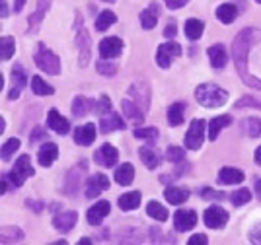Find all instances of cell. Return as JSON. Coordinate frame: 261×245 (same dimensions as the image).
Masks as SVG:
<instances>
[{
  "instance_id": "16",
  "label": "cell",
  "mask_w": 261,
  "mask_h": 245,
  "mask_svg": "<svg viewBox=\"0 0 261 245\" xmlns=\"http://www.w3.org/2000/svg\"><path fill=\"white\" fill-rule=\"evenodd\" d=\"M76 47L80 49V64L86 66L90 61V51H92V39L86 30H80L76 35Z\"/></svg>"
},
{
  "instance_id": "5",
  "label": "cell",
  "mask_w": 261,
  "mask_h": 245,
  "mask_svg": "<svg viewBox=\"0 0 261 245\" xmlns=\"http://www.w3.org/2000/svg\"><path fill=\"white\" fill-rule=\"evenodd\" d=\"M33 173H35V171H33V168H32L30 156H20V158L16 160V164H14V170H12V173L8 177H10V181L14 187H22L23 183H25V179L32 177Z\"/></svg>"
},
{
  "instance_id": "1",
  "label": "cell",
  "mask_w": 261,
  "mask_h": 245,
  "mask_svg": "<svg viewBox=\"0 0 261 245\" xmlns=\"http://www.w3.org/2000/svg\"><path fill=\"white\" fill-rule=\"evenodd\" d=\"M261 39V32L255 28H246L236 35V39L232 43V57H234V63H236V70H238L242 82L246 86H250L253 90L261 92V80L255 78L253 74H250V68H248V55L250 49L255 43Z\"/></svg>"
},
{
  "instance_id": "10",
  "label": "cell",
  "mask_w": 261,
  "mask_h": 245,
  "mask_svg": "<svg viewBox=\"0 0 261 245\" xmlns=\"http://www.w3.org/2000/svg\"><path fill=\"white\" fill-rule=\"evenodd\" d=\"M94 160H96V164L103 166V168H113V166L117 164V160H119V152H117L115 146H111V144H103V146L96 152Z\"/></svg>"
},
{
  "instance_id": "29",
  "label": "cell",
  "mask_w": 261,
  "mask_h": 245,
  "mask_svg": "<svg viewBox=\"0 0 261 245\" xmlns=\"http://www.w3.org/2000/svg\"><path fill=\"white\" fill-rule=\"evenodd\" d=\"M232 123V117L230 115H220V117H215L211 123H208V139L217 140V137L220 134V130L224 127H228Z\"/></svg>"
},
{
  "instance_id": "47",
  "label": "cell",
  "mask_w": 261,
  "mask_h": 245,
  "mask_svg": "<svg viewBox=\"0 0 261 245\" xmlns=\"http://www.w3.org/2000/svg\"><path fill=\"white\" fill-rule=\"evenodd\" d=\"M201 197H203V199H211V201H220V199H224V195H222V193L220 191H215V189H203V191H201Z\"/></svg>"
},
{
  "instance_id": "22",
  "label": "cell",
  "mask_w": 261,
  "mask_h": 245,
  "mask_svg": "<svg viewBox=\"0 0 261 245\" xmlns=\"http://www.w3.org/2000/svg\"><path fill=\"white\" fill-rule=\"evenodd\" d=\"M246 179L244 171L236 170V168H222L218 173V181L224 183V185H238Z\"/></svg>"
},
{
  "instance_id": "61",
  "label": "cell",
  "mask_w": 261,
  "mask_h": 245,
  "mask_svg": "<svg viewBox=\"0 0 261 245\" xmlns=\"http://www.w3.org/2000/svg\"><path fill=\"white\" fill-rule=\"evenodd\" d=\"M103 2H115V0H103Z\"/></svg>"
},
{
  "instance_id": "28",
  "label": "cell",
  "mask_w": 261,
  "mask_h": 245,
  "mask_svg": "<svg viewBox=\"0 0 261 245\" xmlns=\"http://www.w3.org/2000/svg\"><path fill=\"white\" fill-rule=\"evenodd\" d=\"M94 107H96V103L92 99H88L84 96H78L72 101V113H74V117H84V115L90 113V109H94Z\"/></svg>"
},
{
  "instance_id": "48",
  "label": "cell",
  "mask_w": 261,
  "mask_h": 245,
  "mask_svg": "<svg viewBox=\"0 0 261 245\" xmlns=\"http://www.w3.org/2000/svg\"><path fill=\"white\" fill-rule=\"evenodd\" d=\"M250 241L251 243H261V222L250 230Z\"/></svg>"
},
{
  "instance_id": "50",
  "label": "cell",
  "mask_w": 261,
  "mask_h": 245,
  "mask_svg": "<svg viewBox=\"0 0 261 245\" xmlns=\"http://www.w3.org/2000/svg\"><path fill=\"white\" fill-rule=\"evenodd\" d=\"M208 239L205 234H195L193 237H189V245H207Z\"/></svg>"
},
{
  "instance_id": "41",
  "label": "cell",
  "mask_w": 261,
  "mask_h": 245,
  "mask_svg": "<svg viewBox=\"0 0 261 245\" xmlns=\"http://www.w3.org/2000/svg\"><path fill=\"white\" fill-rule=\"evenodd\" d=\"M230 201L234 206H242V204H248L251 201V193L248 189H238L230 195Z\"/></svg>"
},
{
  "instance_id": "40",
  "label": "cell",
  "mask_w": 261,
  "mask_h": 245,
  "mask_svg": "<svg viewBox=\"0 0 261 245\" xmlns=\"http://www.w3.org/2000/svg\"><path fill=\"white\" fill-rule=\"evenodd\" d=\"M0 49H2V61H8L12 55H14V49H16L14 37H8V35H4V37L0 39Z\"/></svg>"
},
{
  "instance_id": "46",
  "label": "cell",
  "mask_w": 261,
  "mask_h": 245,
  "mask_svg": "<svg viewBox=\"0 0 261 245\" xmlns=\"http://www.w3.org/2000/svg\"><path fill=\"white\" fill-rule=\"evenodd\" d=\"M96 111H98L99 115H106L109 109H111V101H109V97L108 96H101L99 97V101L96 103V107H94Z\"/></svg>"
},
{
  "instance_id": "44",
  "label": "cell",
  "mask_w": 261,
  "mask_h": 245,
  "mask_svg": "<svg viewBox=\"0 0 261 245\" xmlns=\"http://www.w3.org/2000/svg\"><path fill=\"white\" fill-rule=\"evenodd\" d=\"M166 156H168V160L174 161V164H179V161L185 160V150L184 148H177V146H170V148L166 150Z\"/></svg>"
},
{
  "instance_id": "7",
  "label": "cell",
  "mask_w": 261,
  "mask_h": 245,
  "mask_svg": "<svg viewBox=\"0 0 261 245\" xmlns=\"http://www.w3.org/2000/svg\"><path fill=\"white\" fill-rule=\"evenodd\" d=\"M203 220H205V224L211 230H220V228H224L226 222H228V212L224 208H220V206H211L203 214Z\"/></svg>"
},
{
  "instance_id": "33",
  "label": "cell",
  "mask_w": 261,
  "mask_h": 245,
  "mask_svg": "<svg viewBox=\"0 0 261 245\" xmlns=\"http://www.w3.org/2000/svg\"><path fill=\"white\" fill-rule=\"evenodd\" d=\"M184 117H185V105L181 101L170 105V109H168V123H170L172 127L181 125V123H184Z\"/></svg>"
},
{
  "instance_id": "34",
  "label": "cell",
  "mask_w": 261,
  "mask_h": 245,
  "mask_svg": "<svg viewBox=\"0 0 261 245\" xmlns=\"http://www.w3.org/2000/svg\"><path fill=\"white\" fill-rule=\"evenodd\" d=\"M236 16H238V8L234 4H230V2L217 8V18L222 23H232V21L236 20Z\"/></svg>"
},
{
  "instance_id": "20",
  "label": "cell",
  "mask_w": 261,
  "mask_h": 245,
  "mask_svg": "<svg viewBox=\"0 0 261 245\" xmlns=\"http://www.w3.org/2000/svg\"><path fill=\"white\" fill-rule=\"evenodd\" d=\"M96 140V127L92 123H88L84 127H78L74 132V142L80 146H90Z\"/></svg>"
},
{
  "instance_id": "57",
  "label": "cell",
  "mask_w": 261,
  "mask_h": 245,
  "mask_svg": "<svg viewBox=\"0 0 261 245\" xmlns=\"http://www.w3.org/2000/svg\"><path fill=\"white\" fill-rule=\"evenodd\" d=\"M255 164H257V166H261V146L255 150Z\"/></svg>"
},
{
  "instance_id": "59",
  "label": "cell",
  "mask_w": 261,
  "mask_h": 245,
  "mask_svg": "<svg viewBox=\"0 0 261 245\" xmlns=\"http://www.w3.org/2000/svg\"><path fill=\"white\" fill-rule=\"evenodd\" d=\"M255 193H257V197H259V201H261V179L255 181Z\"/></svg>"
},
{
  "instance_id": "52",
  "label": "cell",
  "mask_w": 261,
  "mask_h": 245,
  "mask_svg": "<svg viewBox=\"0 0 261 245\" xmlns=\"http://www.w3.org/2000/svg\"><path fill=\"white\" fill-rule=\"evenodd\" d=\"M164 35H166V37H174V35H175V23H174V21L166 25V32H164Z\"/></svg>"
},
{
  "instance_id": "2",
  "label": "cell",
  "mask_w": 261,
  "mask_h": 245,
  "mask_svg": "<svg viewBox=\"0 0 261 245\" xmlns=\"http://www.w3.org/2000/svg\"><path fill=\"white\" fill-rule=\"evenodd\" d=\"M195 97L203 107H211L213 109V107H220L226 103L228 92L215 84H201L195 90Z\"/></svg>"
},
{
  "instance_id": "9",
  "label": "cell",
  "mask_w": 261,
  "mask_h": 245,
  "mask_svg": "<svg viewBox=\"0 0 261 245\" xmlns=\"http://www.w3.org/2000/svg\"><path fill=\"white\" fill-rule=\"evenodd\" d=\"M106 189H109L108 175H103V173H94L86 183V197L88 199H96V197H99Z\"/></svg>"
},
{
  "instance_id": "42",
  "label": "cell",
  "mask_w": 261,
  "mask_h": 245,
  "mask_svg": "<svg viewBox=\"0 0 261 245\" xmlns=\"http://www.w3.org/2000/svg\"><path fill=\"white\" fill-rule=\"evenodd\" d=\"M18 148H20V140L18 139L6 140L4 146H2V160H10L14 156V152H18Z\"/></svg>"
},
{
  "instance_id": "35",
  "label": "cell",
  "mask_w": 261,
  "mask_h": 245,
  "mask_svg": "<svg viewBox=\"0 0 261 245\" xmlns=\"http://www.w3.org/2000/svg\"><path fill=\"white\" fill-rule=\"evenodd\" d=\"M115 21H117V16H115L113 12L103 10L98 16V20H96V30H98V32H106V30H108V28H111Z\"/></svg>"
},
{
  "instance_id": "32",
  "label": "cell",
  "mask_w": 261,
  "mask_h": 245,
  "mask_svg": "<svg viewBox=\"0 0 261 245\" xmlns=\"http://www.w3.org/2000/svg\"><path fill=\"white\" fill-rule=\"evenodd\" d=\"M133 179H135V168L130 164H123V166L117 168V171H115V181L119 183V185L127 187V185L133 183Z\"/></svg>"
},
{
  "instance_id": "30",
  "label": "cell",
  "mask_w": 261,
  "mask_h": 245,
  "mask_svg": "<svg viewBox=\"0 0 261 245\" xmlns=\"http://www.w3.org/2000/svg\"><path fill=\"white\" fill-rule=\"evenodd\" d=\"M164 197L170 204H181L189 199V191L187 189H181V187H168L164 191Z\"/></svg>"
},
{
  "instance_id": "62",
  "label": "cell",
  "mask_w": 261,
  "mask_h": 245,
  "mask_svg": "<svg viewBox=\"0 0 261 245\" xmlns=\"http://www.w3.org/2000/svg\"><path fill=\"white\" fill-rule=\"evenodd\" d=\"M255 2H259V4H261V0H255Z\"/></svg>"
},
{
  "instance_id": "53",
  "label": "cell",
  "mask_w": 261,
  "mask_h": 245,
  "mask_svg": "<svg viewBox=\"0 0 261 245\" xmlns=\"http://www.w3.org/2000/svg\"><path fill=\"white\" fill-rule=\"evenodd\" d=\"M25 204H28V206H32L35 212H41V210H43V206H45V204H41V203H33V201H25Z\"/></svg>"
},
{
  "instance_id": "39",
  "label": "cell",
  "mask_w": 261,
  "mask_h": 245,
  "mask_svg": "<svg viewBox=\"0 0 261 245\" xmlns=\"http://www.w3.org/2000/svg\"><path fill=\"white\" fill-rule=\"evenodd\" d=\"M133 134L137 137V139H144V140H148V142H154V140L158 139V128H154V127H142V128H135L133 130Z\"/></svg>"
},
{
  "instance_id": "15",
  "label": "cell",
  "mask_w": 261,
  "mask_h": 245,
  "mask_svg": "<svg viewBox=\"0 0 261 245\" xmlns=\"http://www.w3.org/2000/svg\"><path fill=\"white\" fill-rule=\"evenodd\" d=\"M109 210H111V204L108 203V201H99L98 204H94L90 210H88L86 214V218H88V222L92 226H98L103 222V218L109 214Z\"/></svg>"
},
{
  "instance_id": "45",
  "label": "cell",
  "mask_w": 261,
  "mask_h": 245,
  "mask_svg": "<svg viewBox=\"0 0 261 245\" xmlns=\"http://www.w3.org/2000/svg\"><path fill=\"white\" fill-rule=\"evenodd\" d=\"M96 68H98L99 74L103 76H113L115 72H117V68H115V64L111 63H106V61H99L98 64H96Z\"/></svg>"
},
{
  "instance_id": "3",
  "label": "cell",
  "mask_w": 261,
  "mask_h": 245,
  "mask_svg": "<svg viewBox=\"0 0 261 245\" xmlns=\"http://www.w3.org/2000/svg\"><path fill=\"white\" fill-rule=\"evenodd\" d=\"M35 64H37L41 70H45L47 74H51V76L61 74V59H59L53 51L45 49L43 45H41L39 51L35 53Z\"/></svg>"
},
{
  "instance_id": "26",
  "label": "cell",
  "mask_w": 261,
  "mask_h": 245,
  "mask_svg": "<svg viewBox=\"0 0 261 245\" xmlns=\"http://www.w3.org/2000/svg\"><path fill=\"white\" fill-rule=\"evenodd\" d=\"M139 156H141L142 164L148 168V170H154V168H158L160 166V156H158V152L150 146H142L139 150Z\"/></svg>"
},
{
  "instance_id": "14",
  "label": "cell",
  "mask_w": 261,
  "mask_h": 245,
  "mask_svg": "<svg viewBox=\"0 0 261 245\" xmlns=\"http://www.w3.org/2000/svg\"><path fill=\"white\" fill-rule=\"evenodd\" d=\"M49 6H51V0H39V2H37V10L33 12L32 16H30L28 32H30V33H37L39 25H41V21L45 20V14H47V10H49Z\"/></svg>"
},
{
  "instance_id": "12",
  "label": "cell",
  "mask_w": 261,
  "mask_h": 245,
  "mask_svg": "<svg viewBox=\"0 0 261 245\" xmlns=\"http://www.w3.org/2000/svg\"><path fill=\"white\" fill-rule=\"evenodd\" d=\"M121 51H123V41L119 37H108L99 43V55L103 59H115L121 55Z\"/></svg>"
},
{
  "instance_id": "27",
  "label": "cell",
  "mask_w": 261,
  "mask_h": 245,
  "mask_svg": "<svg viewBox=\"0 0 261 245\" xmlns=\"http://www.w3.org/2000/svg\"><path fill=\"white\" fill-rule=\"evenodd\" d=\"M139 204H141V193L139 191L125 193V195H121L119 197V208L121 210H125V212L135 210Z\"/></svg>"
},
{
  "instance_id": "36",
  "label": "cell",
  "mask_w": 261,
  "mask_h": 245,
  "mask_svg": "<svg viewBox=\"0 0 261 245\" xmlns=\"http://www.w3.org/2000/svg\"><path fill=\"white\" fill-rule=\"evenodd\" d=\"M23 232L18 228H2L0 232V243H12V241H22Z\"/></svg>"
},
{
  "instance_id": "51",
  "label": "cell",
  "mask_w": 261,
  "mask_h": 245,
  "mask_svg": "<svg viewBox=\"0 0 261 245\" xmlns=\"http://www.w3.org/2000/svg\"><path fill=\"white\" fill-rule=\"evenodd\" d=\"M244 105H251V107H259L261 109V101H255V99H251V97H244V99H240L236 107H244Z\"/></svg>"
},
{
  "instance_id": "58",
  "label": "cell",
  "mask_w": 261,
  "mask_h": 245,
  "mask_svg": "<svg viewBox=\"0 0 261 245\" xmlns=\"http://www.w3.org/2000/svg\"><path fill=\"white\" fill-rule=\"evenodd\" d=\"M39 139H45V137H43V132L37 128V130H35V134L32 137V140H39Z\"/></svg>"
},
{
  "instance_id": "17",
  "label": "cell",
  "mask_w": 261,
  "mask_h": 245,
  "mask_svg": "<svg viewBox=\"0 0 261 245\" xmlns=\"http://www.w3.org/2000/svg\"><path fill=\"white\" fill-rule=\"evenodd\" d=\"M47 125H49V128H53L55 132H59V134H66L68 128H70V123H68L57 109H51V111H49V115H47Z\"/></svg>"
},
{
  "instance_id": "56",
  "label": "cell",
  "mask_w": 261,
  "mask_h": 245,
  "mask_svg": "<svg viewBox=\"0 0 261 245\" xmlns=\"http://www.w3.org/2000/svg\"><path fill=\"white\" fill-rule=\"evenodd\" d=\"M0 8H2V18H6V14H8V8H6V0H0Z\"/></svg>"
},
{
  "instance_id": "21",
  "label": "cell",
  "mask_w": 261,
  "mask_h": 245,
  "mask_svg": "<svg viewBox=\"0 0 261 245\" xmlns=\"http://www.w3.org/2000/svg\"><path fill=\"white\" fill-rule=\"evenodd\" d=\"M99 128H101V132H113V130L125 128V123H123L119 113H111L109 111L108 115H103L101 121H99Z\"/></svg>"
},
{
  "instance_id": "25",
  "label": "cell",
  "mask_w": 261,
  "mask_h": 245,
  "mask_svg": "<svg viewBox=\"0 0 261 245\" xmlns=\"http://www.w3.org/2000/svg\"><path fill=\"white\" fill-rule=\"evenodd\" d=\"M240 128H242V134H246V137H251V139L261 137V119L257 117L244 119L240 123Z\"/></svg>"
},
{
  "instance_id": "31",
  "label": "cell",
  "mask_w": 261,
  "mask_h": 245,
  "mask_svg": "<svg viewBox=\"0 0 261 245\" xmlns=\"http://www.w3.org/2000/svg\"><path fill=\"white\" fill-rule=\"evenodd\" d=\"M205 32V23L197 18H191V20L185 21V35L191 39V41H197L201 39V35Z\"/></svg>"
},
{
  "instance_id": "49",
  "label": "cell",
  "mask_w": 261,
  "mask_h": 245,
  "mask_svg": "<svg viewBox=\"0 0 261 245\" xmlns=\"http://www.w3.org/2000/svg\"><path fill=\"white\" fill-rule=\"evenodd\" d=\"M164 2H166V6L170 10H179V8H184L189 0H164Z\"/></svg>"
},
{
  "instance_id": "19",
  "label": "cell",
  "mask_w": 261,
  "mask_h": 245,
  "mask_svg": "<svg viewBox=\"0 0 261 245\" xmlns=\"http://www.w3.org/2000/svg\"><path fill=\"white\" fill-rule=\"evenodd\" d=\"M57 156H59V148H57V144H53V142L43 144V146L39 148V152H37V160H39V164H41L43 168L53 166V161L57 160Z\"/></svg>"
},
{
  "instance_id": "8",
  "label": "cell",
  "mask_w": 261,
  "mask_h": 245,
  "mask_svg": "<svg viewBox=\"0 0 261 245\" xmlns=\"http://www.w3.org/2000/svg\"><path fill=\"white\" fill-rule=\"evenodd\" d=\"M129 97L141 107L142 111H146L148 105H150V90H148V86L144 84V82H135V84L130 86Z\"/></svg>"
},
{
  "instance_id": "55",
  "label": "cell",
  "mask_w": 261,
  "mask_h": 245,
  "mask_svg": "<svg viewBox=\"0 0 261 245\" xmlns=\"http://www.w3.org/2000/svg\"><path fill=\"white\" fill-rule=\"evenodd\" d=\"M25 0H16V6H14V12H22Z\"/></svg>"
},
{
  "instance_id": "54",
  "label": "cell",
  "mask_w": 261,
  "mask_h": 245,
  "mask_svg": "<svg viewBox=\"0 0 261 245\" xmlns=\"http://www.w3.org/2000/svg\"><path fill=\"white\" fill-rule=\"evenodd\" d=\"M18 96H20V88H12L10 94H8V99H18Z\"/></svg>"
},
{
  "instance_id": "13",
  "label": "cell",
  "mask_w": 261,
  "mask_h": 245,
  "mask_svg": "<svg viewBox=\"0 0 261 245\" xmlns=\"http://www.w3.org/2000/svg\"><path fill=\"white\" fill-rule=\"evenodd\" d=\"M78 222V214L72 212V210H68V212H61L57 214L53 218V226L61 232V234H66V232H70Z\"/></svg>"
},
{
  "instance_id": "18",
  "label": "cell",
  "mask_w": 261,
  "mask_h": 245,
  "mask_svg": "<svg viewBox=\"0 0 261 245\" xmlns=\"http://www.w3.org/2000/svg\"><path fill=\"white\" fill-rule=\"evenodd\" d=\"M208 59H211V64L215 68H224L226 63H228V53H226V47L224 45H213L208 47Z\"/></svg>"
},
{
  "instance_id": "4",
  "label": "cell",
  "mask_w": 261,
  "mask_h": 245,
  "mask_svg": "<svg viewBox=\"0 0 261 245\" xmlns=\"http://www.w3.org/2000/svg\"><path fill=\"white\" fill-rule=\"evenodd\" d=\"M205 130L207 125L203 119H193L191 125L187 128V134H185V146L189 150H199L205 142Z\"/></svg>"
},
{
  "instance_id": "60",
  "label": "cell",
  "mask_w": 261,
  "mask_h": 245,
  "mask_svg": "<svg viewBox=\"0 0 261 245\" xmlns=\"http://www.w3.org/2000/svg\"><path fill=\"white\" fill-rule=\"evenodd\" d=\"M90 243H92V241L86 239V237H84V239H80V245H90Z\"/></svg>"
},
{
  "instance_id": "24",
  "label": "cell",
  "mask_w": 261,
  "mask_h": 245,
  "mask_svg": "<svg viewBox=\"0 0 261 245\" xmlns=\"http://www.w3.org/2000/svg\"><path fill=\"white\" fill-rule=\"evenodd\" d=\"M121 105H123V113H125V115H127V119H130L133 123L141 125L142 121H144V115H142L144 111H142L141 107L137 105V103H135L133 99H125V101H123Z\"/></svg>"
},
{
  "instance_id": "38",
  "label": "cell",
  "mask_w": 261,
  "mask_h": 245,
  "mask_svg": "<svg viewBox=\"0 0 261 245\" xmlns=\"http://www.w3.org/2000/svg\"><path fill=\"white\" fill-rule=\"evenodd\" d=\"M32 90L33 94H37V96H51L55 90L51 86L43 82V78H39V76H33L32 78Z\"/></svg>"
},
{
  "instance_id": "43",
  "label": "cell",
  "mask_w": 261,
  "mask_h": 245,
  "mask_svg": "<svg viewBox=\"0 0 261 245\" xmlns=\"http://www.w3.org/2000/svg\"><path fill=\"white\" fill-rule=\"evenodd\" d=\"M12 80L16 82V88H25V84H28V76H25V72H23L22 66H14V70H12Z\"/></svg>"
},
{
  "instance_id": "6",
  "label": "cell",
  "mask_w": 261,
  "mask_h": 245,
  "mask_svg": "<svg viewBox=\"0 0 261 245\" xmlns=\"http://www.w3.org/2000/svg\"><path fill=\"white\" fill-rule=\"evenodd\" d=\"M181 55V47L177 43L170 41V43H164L158 47V53H156V61L162 68H170V64L174 63V59H177Z\"/></svg>"
},
{
  "instance_id": "23",
  "label": "cell",
  "mask_w": 261,
  "mask_h": 245,
  "mask_svg": "<svg viewBox=\"0 0 261 245\" xmlns=\"http://www.w3.org/2000/svg\"><path fill=\"white\" fill-rule=\"evenodd\" d=\"M158 16H160V8H158V4L154 2L146 10L141 12V25L144 30H152L154 25L158 23Z\"/></svg>"
},
{
  "instance_id": "37",
  "label": "cell",
  "mask_w": 261,
  "mask_h": 245,
  "mask_svg": "<svg viewBox=\"0 0 261 245\" xmlns=\"http://www.w3.org/2000/svg\"><path fill=\"white\" fill-rule=\"evenodd\" d=\"M146 214H148L150 218H154V220H158V222H164V220L168 218V210H166V206H162V204L156 203V201L148 203V206H146Z\"/></svg>"
},
{
  "instance_id": "11",
  "label": "cell",
  "mask_w": 261,
  "mask_h": 245,
  "mask_svg": "<svg viewBox=\"0 0 261 245\" xmlns=\"http://www.w3.org/2000/svg\"><path fill=\"white\" fill-rule=\"evenodd\" d=\"M197 224V214L193 210H177L174 216V226L177 232H189Z\"/></svg>"
}]
</instances>
